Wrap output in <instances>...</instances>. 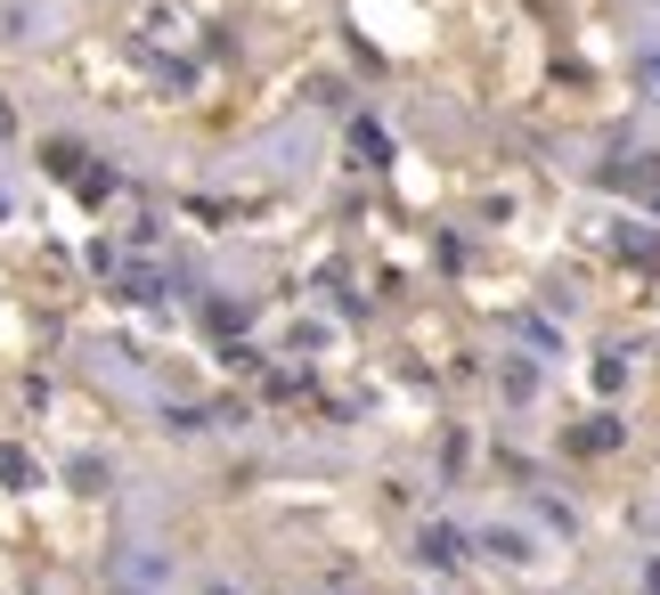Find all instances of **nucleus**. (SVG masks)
<instances>
[{"label":"nucleus","mask_w":660,"mask_h":595,"mask_svg":"<svg viewBox=\"0 0 660 595\" xmlns=\"http://www.w3.org/2000/svg\"><path fill=\"white\" fill-rule=\"evenodd\" d=\"M17 131V115H9V98H0V139H9Z\"/></svg>","instance_id":"obj_3"},{"label":"nucleus","mask_w":660,"mask_h":595,"mask_svg":"<svg viewBox=\"0 0 660 595\" xmlns=\"http://www.w3.org/2000/svg\"><path fill=\"white\" fill-rule=\"evenodd\" d=\"M636 90H645V98H652V107H660V57H652V50H645V57H636Z\"/></svg>","instance_id":"obj_2"},{"label":"nucleus","mask_w":660,"mask_h":595,"mask_svg":"<svg viewBox=\"0 0 660 595\" xmlns=\"http://www.w3.org/2000/svg\"><path fill=\"white\" fill-rule=\"evenodd\" d=\"M652 595H660V563H652Z\"/></svg>","instance_id":"obj_4"},{"label":"nucleus","mask_w":660,"mask_h":595,"mask_svg":"<svg viewBox=\"0 0 660 595\" xmlns=\"http://www.w3.org/2000/svg\"><path fill=\"white\" fill-rule=\"evenodd\" d=\"M424 563H465V539H457V530H424Z\"/></svg>","instance_id":"obj_1"}]
</instances>
